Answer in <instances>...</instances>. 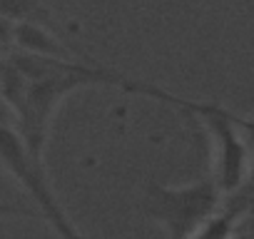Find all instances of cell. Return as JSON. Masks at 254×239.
Segmentation results:
<instances>
[{
	"label": "cell",
	"instance_id": "5b68a950",
	"mask_svg": "<svg viewBox=\"0 0 254 239\" xmlns=\"http://www.w3.org/2000/svg\"><path fill=\"white\" fill-rule=\"evenodd\" d=\"M0 15L13 23H48V10L40 8L38 0H0Z\"/></svg>",
	"mask_w": 254,
	"mask_h": 239
},
{
	"label": "cell",
	"instance_id": "7a4b0ae2",
	"mask_svg": "<svg viewBox=\"0 0 254 239\" xmlns=\"http://www.w3.org/2000/svg\"><path fill=\"white\" fill-rule=\"evenodd\" d=\"M207 127L212 145H214V184L224 197L237 194L247 187V170H249V120L232 115L227 107L217 102H199L190 100L187 110Z\"/></svg>",
	"mask_w": 254,
	"mask_h": 239
},
{
	"label": "cell",
	"instance_id": "8992f818",
	"mask_svg": "<svg viewBox=\"0 0 254 239\" xmlns=\"http://www.w3.org/2000/svg\"><path fill=\"white\" fill-rule=\"evenodd\" d=\"M0 217H25V219H35V217H38V209L23 207V204H10V202H0Z\"/></svg>",
	"mask_w": 254,
	"mask_h": 239
},
{
	"label": "cell",
	"instance_id": "52a82bcc",
	"mask_svg": "<svg viewBox=\"0 0 254 239\" xmlns=\"http://www.w3.org/2000/svg\"><path fill=\"white\" fill-rule=\"evenodd\" d=\"M13 28H15L13 20H8L5 15H0V48L13 45Z\"/></svg>",
	"mask_w": 254,
	"mask_h": 239
},
{
	"label": "cell",
	"instance_id": "ba28073f",
	"mask_svg": "<svg viewBox=\"0 0 254 239\" xmlns=\"http://www.w3.org/2000/svg\"><path fill=\"white\" fill-rule=\"evenodd\" d=\"M0 127H15V112L3 97H0Z\"/></svg>",
	"mask_w": 254,
	"mask_h": 239
},
{
	"label": "cell",
	"instance_id": "6da1fadb",
	"mask_svg": "<svg viewBox=\"0 0 254 239\" xmlns=\"http://www.w3.org/2000/svg\"><path fill=\"white\" fill-rule=\"evenodd\" d=\"M224 199L212 179L182 187L150 182L145 187L142 212L165 229L167 239H190L222 209Z\"/></svg>",
	"mask_w": 254,
	"mask_h": 239
},
{
	"label": "cell",
	"instance_id": "277c9868",
	"mask_svg": "<svg viewBox=\"0 0 254 239\" xmlns=\"http://www.w3.org/2000/svg\"><path fill=\"white\" fill-rule=\"evenodd\" d=\"M13 45H18V50L43 58H80L75 48H67L63 40H58L50 30H45L38 23H15Z\"/></svg>",
	"mask_w": 254,
	"mask_h": 239
},
{
	"label": "cell",
	"instance_id": "3957f363",
	"mask_svg": "<svg viewBox=\"0 0 254 239\" xmlns=\"http://www.w3.org/2000/svg\"><path fill=\"white\" fill-rule=\"evenodd\" d=\"M0 162L20 182V187L35 199L38 214L53 227L58 239H85L77 232V227L70 222L65 209L60 207V202L48 182L43 160H35L28 152V147L23 145L15 127H0Z\"/></svg>",
	"mask_w": 254,
	"mask_h": 239
}]
</instances>
